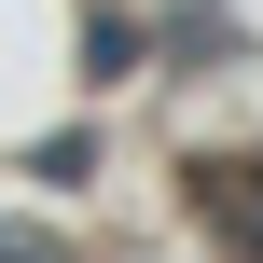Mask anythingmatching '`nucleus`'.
Here are the masks:
<instances>
[{"label": "nucleus", "instance_id": "obj_1", "mask_svg": "<svg viewBox=\"0 0 263 263\" xmlns=\"http://www.w3.org/2000/svg\"><path fill=\"white\" fill-rule=\"evenodd\" d=\"M0 263H55V250H42V236H0Z\"/></svg>", "mask_w": 263, "mask_h": 263}]
</instances>
